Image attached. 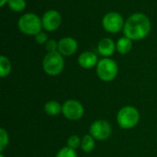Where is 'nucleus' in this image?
Here are the masks:
<instances>
[{
	"mask_svg": "<svg viewBox=\"0 0 157 157\" xmlns=\"http://www.w3.org/2000/svg\"><path fill=\"white\" fill-rule=\"evenodd\" d=\"M0 157H5V155H3V154L1 153V154H0Z\"/></svg>",
	"mask_w": 157,
	"mask_h": 157,
	"instance_id": "b1692460",
	"label": "nucleus"
},
{
	"mask_svg": "<svg viewBox=\"0 0 157 157\" xmlns=\"http://www.w3.org/2000/svg\"><path fill=\"white\" fill-rule=\"evenodd\" d=\"M46 50L48 52H57L58 50V43L54 40H50L46 42Z\"/></svg>",
	"mask_w": 157,
	"mask_h": 157,
	"instance_id": "412c9836",
	"label": "nucleus"
},
{
	"mask_svg": "<svg viewBox=\"0 0 157 157\" xmlns=\"http://www.w3.org/2000/svg\"><path fill=\"white\" fill-rule=\"evenodd\" d=\"M132 48V40L127 38V37H122L121 38L117 44H116V49L121 54H127L131 52Z\"/></svg>",
	"mask_w": 157,
	"mask_h": 157,
	"instance_id": "ddd939ff",
	"label": "nucleus"
},
{
	"mask_svg": "<svg viewBox=\"0 0 157 157\" xmlns=\"http://www.w3.org/2000/svg\"><path fill=\"white\" fill-rule=\"evenodd\" d=\"M140 121V112L132 106H125L117 114V122L121 129L131 130Z\"/></svg>",
	"mask_w": 157,
	"mask_h": 157,
	"instance_id": "f03ea898",
	"label": "nucleus"
},
{
	"mask_svg": "<svg viewBox=\"0 0 157 157\" xmlns=\"http://www.w3.org/2000/svg\"><path fill=\"white\" fill-rule=\"evenodd\" d=\"M67 146L71 149H77L79 146H81V139L77 135H72L67 140Z\"/></svg>",
	"mask_w": 157,
	"mask_h": 157,
	"instance_id": "aec40b11",
	"label": "nucleus"
},
{
	"mask_svg": "<svg viewBox=\"0 0 157 157\" xmlns=\"http://www.w3.org/2000/svg\"><path fill=\"white\" fill-rule=\"evenodd\" d=\"M115 49H116L115 42L109 38L102 39L98 45V51L99 54L104 57H109L112 55L115 52Z\"/></svg>",
	"mask_w": 157,
	"mask_h": 157,
	"instance_id": "f8f14e48",
	"label": "nucleus"
},
{
	"mask_svg": "<svg viewBox=\"0 0 157 157\" xmlns=\"http://www.w3.org/2000/svg\"><path fill=\"white\" fill-rule=\"evenodd\" d=\"M85 109L83 105L75 99L66 100L62 106L63 115L69 121H78L84 115Z\"/></svg>",
	"mask_w": 157,
	"mask_h": 157,
	"instance_id": "423d86ee",
	"label": "nucleus"
},
{
	"mask_svg": "<svg viewBox=\"0 0 157 157\" xmlns=\"http://www.w3.org/2000/svg\"><path fill=\"white\" fill-rule=\"evenodd\" d=\"M151 30V23L147 16L142 13H135L132 15L125 22L123 32L125 37L139 40L145 38Z\"/></svg>",
	"mask_w": 157,
	"mask_h": 157,
	"instance_id": "f257e3e1",
	"label": "nucleus"
},
{
	"mask_svg": "<svg viewBox=\"0 0 157 157\" xmlns=\"http://www.w3.org/2000/svg\"><path fill=\"white\" fill-rule=\"evenodd\" d=\"M98 57L92 52H85L78 57V63L85 69H91L98 64Z\"/></svg>",
	"mask_w": 157,
	"mask_h": 157,
	"instance_id": "9b49d317",
	"label": "nucleus"
},
{
	"mask_svg": "<svg viewBox=\"0 0 157 157\" xmlns=\"http://www.w3.org/2000/svg\"><path fill=\"white\" fill-rule=\"evenodd\" d=\"M8 142H9V139H8L7 132L4 128H1L0 129V152L1 153L8 145Z\"/></svg>",
	"mask_w": 157,
	"mask_h": 157,
	"instance_id": "a211bd4d",
	"label": "nucleus"
},
{
	"mask_svg": "<svg viewBox=\"0 0 157 157\" xmlns=\"http://www.w3.org/2000/svg\"><path fill=\"white\" fill-rule=\"evenodd\" d=\"M62 106L59 102L55 100L48 101L44 105V111L49 116H57L62 112Z\"/></svg>",
	"mask_w": 157,
	"mask_h": 157,
	"instance_id": "2eb2a0df",
	"label": "nucleus"
},
{
	"mask_svg": "<svg viewBox=\"0 0 157 157\" xmlns=\"http://www.w3.org/2000/svg\"><path fill=\"white\" fill-rule=\"evenodd\" d=\"M8 1H9V0H0V6H3L6 3H8Z\"/></svg>",
	"mask_w": 157,
	"mask_h": 157,
	"instance_id": "5701e85b",
	"label": "nucleus"
},
{
	"mask_svg": "<svg viewBox=\"0 0 157 157\" xmlns=\"http://www.w3.org/2000/svg\"><path fill=\"white\" fill-rule=\"evenodd\" d=\"M119 68L116 62L109 58L101 59L97 64L98 76L104 82H110L118 75Z\"/></svg>",
	"mask_w": 157,
	"mask_h": 157,
	"instance_id": "39448f33",
	"label": "nucleus"
},
{
	"mask_svg": "<svg viewBox=\"0 0 157 157\" xmlns=\"http://www.w3.org/2000/svg\"><path fill=\"white\" fill-rule=\"evenodd\" d=\"M8 6L11 10H13L15 12H20L25 9L26 2H25V0H9Z\"/></svg>",
	"mask_w": 157,
	"mask_h": 157,
	"instance_id": "f3484780",
	"label": "nucleus"
},
{
	"mask_svg": "<svg viewBox=\"0 0 157 157\" xmlns=\"http://www.w3.org/2000/svg\"><path fill=\"white\" fill-rule=\"evenodd\" d=\"M11 72V63L7 57L2 55L0 57V76L2 78L7 76Z\"/></svg>",
	"mask_w": 157,
	"mask_h": 157,
	"instance_id": "dca6fc26",
	"label": "nucleus"
},
{
	"mask_svg": "<svg viewBox=\"0 0 157 157\" xmlns=\"http://www.w3.org/2000/svg\"><path fill=\"white\" fill-rule=\"evenodd\" d=\"M63 67L64 60L63 55L58 51L48 52L42 61V68L44 72L52 76L60 75L63 72Z\"/></svg>",
	"mask_w": 157,
	"mask_h": 157,
	"instance_id": "7ed1b4c3",
	"label": "nucleus"
},
{
	"mask_svg": "<svg viewBox=\"0 0 157 157\" xmlns=\"http://www.w3.org/2000/svg\"><path fill=\"white\" fill-rule=\"evenodd\" d=\"M55 157H77L76 152L74 149L69 148L68 146L62 148L56 155Z\"/></svg>",
	"mask_w": 157,
	"mask_h": 157,
	"instance_id": "6ab92c4d",
	"label": "nucleus"
},
{
	"mask_svg": "<svg viewBox=\"0 0 157 157\" xmlns=\"http://www.w3.org/2000/svg\"><path fill=\"white\" fill-rule=\"evenodd\" d=\"M17 25L19 30L27 35H37L42 28L41 20L33 13H27L20 17Z\"/></svg>",
	"mask_w": 157,
	"mask_h": 157,
	"instance_id": "20e7f679",
	"label": "nucleus"
},
{
	"mask_svg": "<svg viewBox=\"0 0 157 157\" xmlns=\"http://www.w3.org/2000/svg\"><path fill=\"white\" fill-rule=\"evenodd\" d=\"M96 139L91 134H86L81 139V149L83 152L89 154L91 153L96 146Z\"/></svg>",
	"mask_w": 157,
	"mask_h": 157,
	"instance_id": "4468645a",
	"label": "nucleus"
},
{
	"mask_svg": "<svg viewBox=\"0 0 157 157\" xmlns=\"http://www.w3.org/2000/svg\"><path fill=\"white\" fill-rule=\"evenodd\" d=\"M77 42L71 37L62 39L58 42V52L63 56H71L77 51Z\"/></svg>",
	"mask_w": 157,
	"mask_h": 157,
	"instance_id": "9d476101",
	"label": "nucleus"
},
{
	"mask_svg": "<svg viewBox=\"0 0 157 157\" xmlns=\"http://www.w3.org/2000/svg\"><path fill=\"white\" fill-rule=\"evenodd\" d=\"M42 27L48 31L56 30L62 22V17L60 13L56 10H49L47 11L41 19Z\"/></svg>",
	"mask_w": 157,
	"mask_h": 157,
	"instance_id": "1a4fd4ad",
	"label": "nucleus"
},
{
	"mask_svg": "<svg viewBox=\"0 0 157 157\" xmlns=\"http://www.w3.org/2000/svg\"><path fill=\"white\" fill-rule=\"evenodd\" d=\"M112 133V128L109 122L106 120L95 121L89 129V134H91L98 141H105L110 137Z\"/></svg>",
	"mask_w": 157,
	"mask_h": 157,
	"instance_id": "0eeeda50",
	"label": "nucleus"
},
{
	"mask_svg": "<svg viewBox=\"0 0 157 157\" xmlns=\"http://www.w3.org/2000/svg\"><path fill=\"white\" fill-rule=\"evenodd\" d=\"M102 25L107 31L110 33H117L124 28L125 24L121 14L117 12H109L104 16Z\"/></svg>",
	"mask_w": 157,
	"mask_h": 157,
	"instance_id": "6e6552de",
	"label": "nucleus"
},
{
	"mask_svg": "<svg viewBox=\"0 0 157 157\" xmlns=\"http://www.w3.org/2000/svg\"><path fill=\"white\" fill-rule=\"evenodd\" d=\"M35 40L36 42H38L39 44H43V43H46L48 40H47V35L44 33V32H40L38 33L37 35H35Z\"/></svg>",
	"mask_w": 157,
	"mask_h": 157,
	"instance_id": "4be33fe9",
	"label": "nucleus"
}]
</instances>
